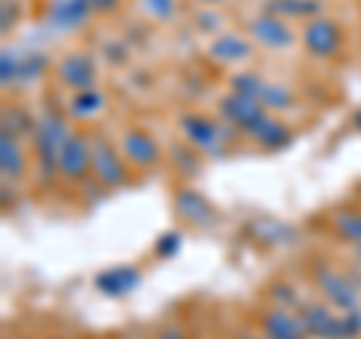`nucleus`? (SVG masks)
<instances>
[{"label":"nucleus","instance_id":"obj_25","mask_svg":"<svg viewBox=\"0 0 361 339\" xmlns=\"http://www.w3.org/2000/svg\"><path fill=\"white\" fill-rule=\"evenodd\" d=\"M18 75H21V63L13 51H4V58H0V82L4 84H13L18 82Z\"/></svg>","mask_w":361,"mask_h":339},{"label":"nucleus","instance_id":"obj_33","mask_svg":"<svg viewBox=\"0 0 361 339\" xmlns=\"http://www.w3.org/2000/svg\"><path fill=\"white\" fill-rule=\"evenodd\" d=\"M9 18H16V13H13V0H4V30H9Z\"/></svg>","mask_w":361,"mask_h":339},{"label":"nucleus","instance_id":"obj_3","mask_svg":"<svg viewBox=\"0 0 361 339\" xmlns=\"http://www.w3.org/2000/svg\"><path fill=\"white\" fill-rule=\"evenodd\" d=\"M301 42L313 58H334V54L341 51V30H337L334 21L316 15L310 21H304Z\"/></svg>","mask_w":361,"mask_h":339},{"label":"nucleus","instance_id":"obj_23","mask_svg":"<svg viewBox=\"0 0 361 339\" xmlns=\"http://www.w3.org/2000/svg\"><path fill=\"white\" fill-rule=\"evenodd\" d=\"M103 105H106L103 94H97V90H82V94L73 99V115L75 117H94Z\"/></svg>","mask_w":361,"mask_h":339},{"label":"nucleus","instance_id":"obj_28","mask_svg":"<svg viewBox=\"0 0 361 339\" xmlns=\"http://www.w3.org/2000/svg\"><path fill=\"white\" fill-rule=\"evenodd\" d=\"M271 298H274V300H280V309L301 307L298 295H292V288H289V286H274V288H271Z\"/></svg>","mask_w":361,"mask_h":339},{"label":"nucleus","instance_id":"obj_34","mask_svg":"<svg viewBox=\"0 0 361 339\" xmlns=\"http://www.w3.org/2000/svg\"><path fill=\"white\" fill-rule=\"evenodd\" d=\"M157 339H184V336H180V331H175V327H166V331L157 333Z\"/></svg>","mask_w":361,"mask_h":339},{"label":"nucleus","instance_id":"obj_13","mask_svg":"<svg viewBox=\"0 0 361 339\" xmlns=\"http://www.w3.org/2000/svg\"><path fill=\"white\" fill-rule=\"evenodd\" d=\"M208 51H211V58L220 63H244V60H250L253 45L244 37H238V33H223V37L211 42Z\"/></svg>","mask_w":361,"mask_h":339},{"label":"nucleus","instance_id":"obj_32","mask_svg":"<svg viewBox=\"0 0 361 339\" xmlns=\"http://www.w3.org/2000/svg\"><path fill=\"white\" fill-rule=\"evenodd\" d=\"M211 25H220V18L214 15V13H202V15H199V27H202V30H214Z\"/></svg>","mask_w":361,"mask_h":339},{"label":"nucleus","instance_id":"obj_21","mask_svg":"<svg viewBox=\"0 0 361 339\" xmlns=\"http://www.w3.org/2000/svg\"><path fill=\"white\" fill-rule=\"evenodd\" d=\"M265 78L256 75V72H238L232 75V94H241V96H250V99H262V90H265Z\"/></svg>","mask_w":361,"mask_h":339},{"label":"nucleus","instance_id":"obj_22","mask_svg":"<svg viewBox=\"0 0 361 339\" xmlns=\"http://www.w3.org/2000/svg\"><path fill=\"white\" fill-rule=\"evenodd\" d=\"M33 129H37V120H33L25 108H6V115H4V132H9V135H18L21 132H30L33 135Z\"/></svg>","mask_w":361,"mask_h":339},{"label":"nucleus","instance_id":"obj_29","mask_svg":"<svg viewBox=\"0 0 361 339\" xmlns=\"http://www.w3.org/2000/svg\"><path fill=\"white\" fill-rule=\"evenodd\" d=\"M42 66H45V60L42 58H37V54H30V58H25L21 60V82H30V78H37L39 72H42Z\"/></svg>","mask_w":361,"mask_h":339},{"label":"nucleus","instance_id":"obj_31","mask_svg":"<svg viewBox=\"0 0 361 339\" xmlns=\"http://www.w3.org/2000/svg\"><path fill=\"white\" fill-rule=\"evenodd\" d=\"M175 160H178V165H184V168H187V174H196V160H190L187 151H178V153H175Z\"/></svg>","mask_w":361,"mask_h":339},{"label":"nucleus","instance_id":"obj_20","mask_svg":"<svg viewBox=\"0 0 361 339\" xmlns=\"http://www.w3.org/2000/svg\"><path fill=\"white\" fill-rule=\"evenodd\" d=\"M90 9H94V4L90 0H61L58 6H54V13L51 18L54 21H61V25H78Z\"/></svg>","mask_w":361,"mask_h":339},{"label":"nucleus","instance_id":"obj_12","mask_svg":"<svg viewBox=\"0 0 361 339\" xmlns=\"http://www.w3.org/2000/svg\"><path fill=\"white\" fill-rule=\"evenodd\" d=\"M262 331L268 339H304V327L298 321V315H292L289 309H271L262 315Z\"/></svg>","mask_w":361,"mask_h":339},{"label":"nucleus","instance_id":"obj_17","mask_svg":"<svg viewBox=\"0 0 361 339\" xmlns=\"http://www.w3.org/2000/svg\"><path fill=\"white\" fill-rule=\"evenodd\" d=\"M25 168H27V160H25V151H21L18 139L4 132L0 135V172H4L6 180H18L25 174Z\"/></svg>","mask_w":361,"mask_h":339},{"label":"nucleus","instance_id":"obj_37","mask_svg":"<svg viewBox=\"0 0 361 339\" xmlns=\"http://www.w3.org/2000/svg\"><path fill=\"white\" fill-rule=\"evenodd\" d=\"M355 123H358V127H361V111H358V115H355Z\"/></svg>","mask_w":361,"mask_h":339},{"label":"nucleus","instance_id":"obj_36","mask_svg":"<svg viewBox=\"0 0 361 339\" xmlns=\"http://www.w3.org/2000/svg\"><path fill=\"white\" fill-rule=\"evenodd\" d=\"M355 262H358V267H361V246H355Z\"/></svg>","mask_w":361,"mask_h":339},{"label":"nucleus","instance_id":"obj_7","mask_svg":"<svg viewBox=\"0 0 361 339\" xmlns=\"http://www.w3.org/2000/svg\"><path fill=\"white\" fill-rule=\"evenodd\" d=\"M298 321L304 327V333L313 336V339H343L341 315H334L331 309H325L322 303H304Z\"/></svg>","mask_w":361,"mask_h":339},{"label":"nucleus","instance_id":"obj_18","mask_svg":"<svg viewBox=\"0 0 361 339\" xmlns=\"http://www.w3.org/2000/svg\"><path fill=\"white\" fill-rule=\"evenodd\" d=\"M265 13L268 15H277V18H316L319 13V0H268L265 4Z\"/></svg>","mask_w":361,"mask_h":339},{"label":"nucleus","instance_id":"obj_15","mask_svg":"<svg viewBox=\"0 0 361 339\" xmlns=\"http://www.w3.org/2000/svg\"><path fill=\"white\" fill-rule=\"evenodd\" d=\"M135 286H139V270L135 267H111V270H103V274L97 276V288L106 291V295L111 298H121L127 295V291H133Z\"/></svg>","mask_w":361,"mask_h":339},{"label":"nucleus","instance_id":"obj_9","mask_svg":"<svg viewBox=\"0 0 361 339\" xmlns=\"http://www.w3.org/2000/svg\"><path fill=\"white\" fill-rule=\"evenodd\" d=\"M180 129H184V135L190 141L196 144L199 151H208V153H217L220 151V127L214 123L211 117H202V115H184L180 117Z\"/></svg>","mask_w":361,"mask_h":339},{"label":"nucleus","instance_id":"obj_8","mask_svg":"<svg viewBox=\"0 0 361 339\" xmlns=\"http://www.w3.org/2000/svg\"><path fill=\"white\" fill-rule=\"evenodd\" d=\"M90 172H94V177L103 186H121L123 180H127V172H123V162H121L118 151L111 148L106 139L94 141V165H90Z\"/></svg>","mask_w":361,"mask_h":339},{"label":"nucleus","instance_id":"obj_16","mask_svg":"<svg viewBox=\"0 0 361 339\" xmlns=\"http://www.w3.org/2000/svg\"><path fill=\"white\" fill-rule=\"evenodd\" d=\"M175 207L184 219H190L193 225H208L214 219V210L205 201V196H199L196 189H178V198H175Z\"/></svg>","mask_w":361,"mask_h":339},{"label":"nucleus","instance_id":"obj_11","mask_svg":"<svg viewBox=\"0 0 361 339\" xmlns=\"http://www.w3.org/2000/svg\"><path fill=\"white\" fill-rule=\"evenodd\" d=\"M121 151L133 165H154L160 160V144H157L154 135L145 132V129H130L121 141Z\"/></svg>","mask_w":361,"mask_h":339},{"label":"nucleus","instance_id":"obj_35","mask_svg":"<svg viewBox=\"0 0 361 339\" xmlns=\"http://www.w3.org/2000/svg\"><path fill=\"white\" fill-rule=\"evenodd\" d=\"M90 4H94V9H111L118 0H90Z\"/></svg>","mask_w":361,"mask_h":339},{"label":"nucleus","instance_id":"obj_39","mask_svg":"<svg viewBox=\"0 0 361 339\" xmlns=\"http://www.w3.org/2000/svg\"><path fill=\"white\" fill-rule=\"evenodd\" d=\"M265 339H268V336H265Z\"/></svg>","mask_w":361,"mask_h":339},{"label":"nucleus","instance_id":"obj_4","mask_svg":"<svg viewBox=\"0 0 361 339\" xmlns=\"http://www.w3.org/2000/svg\"><path fill=\"white\" fill-rule=\"evenodd\" d=\"M265 115H268V108L259 103V99L241 96V94H232V90L220 99V117H223L226 123H232L235 129L250 132Z\"/></svg>","mask_w":361,"mask_h":339},{"label":"nucleus","instance_id":"obj_2","mask_svg":"<svg viewBox=\"0 0 361 339\" xmlns=\"http://www.w3.org/2000/svg\"><path fill=\"white\" fill-rule=\"evenodd\" d=\"M313 279H316V286H319L322 291V298L331 303V307L337 309H358V288L353 286V279H349L346 274H337L334 267L329 264H319L313 270Z\"/></svg>","mask_w":361,"mask_h":339},{"label":"nucleus","instance_id":"obj_10","mask_svg":"<svg viewBox=\"0 0 361 339\" xmlns=\"http://www.w3.org/2000/svg\"><path fill=\"white\" fill-rule=\"evenodd\" d=\"M58 78L61 84H66L70 90H90L94 87V63H90V58H85V54H66V58L58 63Z\"/></svg>","mask_w":361,"mask_h":339},{"label":"nucleus","instance_id":"obj_6","mask_svg":"<svg viewBox=\"0 0 361 339\" xmlns=\"http://www.w3.org/2000/svg\"><path fill=\"white\" fill-rule=\"evenodd\" d=\"M247 30H250V37L256 42H262L268 45V49H277V51H283V49H292L295 45V33H292V27L286 25L283 18H277V15H256L247 21Z\"/></svg>","mask_w":361,"mask_h":339},{"label":"nucleus","instance_id":"obj_27","mask_svg":"<svg viewBox=\"0 0 361 339\" xmlns=\"http://www.w3.org/2000/svg\"><path fill=\"white\" fill-rule=\"evenodd\" d=\"M341 324H343V339H353L361 333V309H349L341 315Z\"/></svg>","mask_w":361,"mask_h":339},{"label":"nucleus","instance_id":"obj_1","mask_svg":"<svg viewBox=\"0 0 361 339\" xmlns=\"http://www.w3.org/2000/svg\"><path fill=\"white\" fill-rule=\"evenodd\" d=\"M70 129H66V120L61 115H42L37 120V129H33V151H37L39 160V174L42 180H51L58 172V160L63 144L70 141Z\"/></svg>","mask_w":361,"mask_h":339},{"label":"nucleus","instance_id":"obj_38","mask_svg":"<svg viewBox=\"0 0 361 339\" xmlns=\"http://www.w3.org/2000/svg\"><path fill=\"white\" fill-rule=\"evenodd\" d=\"M205 4H223V0H205Z\"/></svg>","mask_w":361,"mask_h":339},{"label":"nucleus","instance_id":"obj_19","mask_svg":"<svg viewBox=\"0 0 361 339\" xmlns=\"http://www.w3.org/2000/svg\"><path fill=\"white\" fill-rule=\"evenodd\" d=\"M334 231L349 241L353 246H361V213L353 210H337L334 213Z\"/></svg>","mask_w":361,"mask_h":339},{"label":"nucleus","instance_id":"obj_14","mask_svg":"<svg viewBox=\"0 0 361 339\" xmlns=\"http://www.w3.org/2000/svg\"><path fill=\"white\" fill-rule=\"evenodd\" d=\"M250 139L256 141V144H262V148H268V151H277V148H286V144L292 141V132H289V127L283 120H277V117H271V115H265L262 120L256 123V127L247 132Z\"/></svg>","mask_w":361,"mask_h":339},{"label":"nucleus","instance_id":"obj_30","mask_svg":"<svg viewBox=\"0 0 361 339\" xmlns=\"http://www.w3.org/2000/svg\"><path fill=\"white\" fill-rule=\"evenodd\" d=\"M145 9L157 18H172L175 13V0H145Z\"/></svg>","mask_w":361,"mask_h":339},{"label":"nucleus","instance_id":"obj_26","mask_svg":"<svg viewBox=\"0 0 361 339\" xmlns=\"http://www.w3.org/2000/svg\"><path fill=\"white\" fill-rule=\"evenodd\" d=\"M178 250H180V234L178 231H166L160 241H157V255H160V258L175 255Z\"/></svg>","mask_w":361,"mask_h":339},{"label":"nucleus","instance_id":"obj_5","mask_svg":"<svg viewBox=\"0 0 361 339\" xmlns=\"http://www.w3.org/2000/svg\"><path fill=\"white\" fill-rule=\"evenodd\" d=\"M90 165H94V144L85 135H70V141L63 144L61 160H58V172L63 180H85Z\"/></svg>","mask_w":361,"mask_h":339},{"label":"nucleus","instance_id":"obj_24","mask_svg":"<svg viewBox=\"0 0 361 339\" xmlns=\"http://www.w3.org/2000/svg\"><path fill=\"white\" fill-rule=\"evenodd\" d=\"M292 90L289 87H283V84H265V90H262V103L265 108H271V111H283V108H289L292 105Z\"/></svg>","mask_w":361,"mask_h":339}]
</instances>
